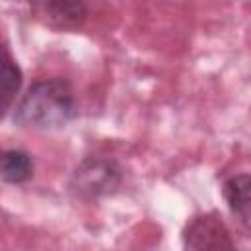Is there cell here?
Here are the masks:
<instances>
[{
	"label": "cell",
	"mask_w": 251,
	"mask_h": 251,
	"mask_svg": "<svg viewBox=\"0 0 251 251\" xmlns=\"http://www.w3.org/2000/svg\"><path fill=\"white\" fill-rule=\"evenodd\" d=\"M75 94L69 82L49 78L35 82L20 100L14 124L29 129H59L75 118Z\"/></svg>",
	"instance_id": "obj_1"
},
{
	"label": "cell",
	"mask_w": 251,
	"mask_h": 251,
	"mask_svg": "<svg viewBox=\"0 0 251 251\" xmlns=\"http://www.w3.org/2000/svg\"><path fill=\"white\" fill-rule=\"evenodd\" d=\"M122 184V169L108 157H86L73 173L71 188L84 200H98L118 192Z\"/></svg>",
	"instance_id": "obj_2"
},
{
	"label": "cell",
	"mask_w": 251,
	"mask_h": 251,
	"mask_svg": "<svg viewBox=\"0 0 251 251\" xmlns=\"http://www.w3.org/2000/svg\"><path fill=\"white\" fill-rule=\"evenodd\" d=\"M184 247L188 249H233V241L222 218L214 212L200 214L184 227Z\"/></svg>",
	"instance_id": "obj_3"
},
{
	"label": "cell",
	"mask_w": 251,
	"mask_h": 251,
	"mask_svg": "<svg viewBox=\"0 0 251 251\" xmlns=\"http://www.w3.org/2000/svg\"><path fill=\"white\" fill-rule=\"evenodd\" d=\"M35 18L53 29H75L88 16L84 0H29Z\"/></svg>",
	"instance_id": "obj_4"
},
{
	"label": "cell",
	"mask_w": 251,
	"mask_h": 251,
	"mask_svg": "<svg viewBox=\"0 0 251 251\" xmlns=\"http://www.w3.org/2000/svg\"><path fill=\"white\" fill-rule=\"evenodd\" d=\"M224 196L233 212V216L241 222L243 227H249L251 222V178L249 175H233L224 184Z\"/></svg>",
	"instance_id": "obj_5"
},
{
	"label": "cell",
	"mask_w": 251,
	"mask_h": 251,
	"mask_svg": "<svg viewBox=\"0 0 251 251\" xmlns=\"http://www.w3.org/2000/svg\"><path fill=\"white\" fill-rule=\"evenodd\" d=\"M22 86V69L12 53L0 45V118L10 110L16 94Z\"/></svg>",
	"instance_id": "obj_6"
},
{
	"label": "cell",
	"mask_w": 251,
	"mask_h": 251,
	"mask_svg": "<svg viewBox=\"0 0 251 251\" xmlns=\"http://www.w3.org/2000/svg\"><path fill=\"white\" fill-rule=\"evenodd\" d=\"M33 173V163L25 151L10 149L0 155V178L10 184L25 182Z\"/></svg>",
	"instance_id": "obj_7"
}]
</instances>
